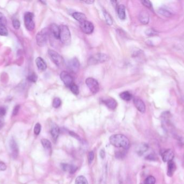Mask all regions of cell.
Instances as JSON below:
<instances>
[{
  "instance_id": "cell-1",
  "label": "cell",
  "mask_w": 184,
  "mask_h": 184,
  "mask_svg": "<svg viewBox=\"0 0 184 184\" xmlns=\"http://www.w3.org/2000/svg\"><path fill=\"white\" fill-rule=\"evenodd\" d=\"M109 142L114 147L128 150L130 147V141L127 137L122 134L112 135L109 138Z\"/></svg>"
},
{
  "instance_id": "cell-2",
  "label": "cell",
  "mask_w": 184,
  "mask_h": 184,
  "mask_svg": "<svg viewBox=\"0 0 184 184\" xmlns=\"http://www.w3.org/2000/svg\"><path fill=\"white\" fill-rule=\"evenodd\" d=\"M50 29L48 28L43 29L36 35V42L39 46L43 47L46 44L50 36Z\"/></svg>"
},
{
  "instance_id": "cell-3",
  "label": "cell",
  "mask_w": 184,
  "mask_h": 184,
  "mask_svg": "<svg viewBox=\"0 0 184 184\" xmlns=\"http://www.w3.org/2000/svg\"><path fill=\"white\" fill-rule=\"evenodd\" d=\"M60 28L59 40L65 45H69L71 41V33L68 27L65 25H61Z\"/></svg>"
},
{
  "instance_id": "cell-4",
  "label": "cell",
  "mask_w": 184,
  "mask_h": 184,
  "mask_svg": "<svg viewBox=\"0 0 184 184\" xmlns=\"http://www.w3.org/2000/svg\"><path fill=\"white\" fill-rule=\"evenodd\" d=\"M108 59L109 57L107 55L99 53L90 57L89 59H88V64L89 65L100 64L106 62Z\"/></svg>"
},
{
  "instance_id": "cell-5",
  "label": "cell",
  "mask_w": 184,
  "mask_h": 184,
  "mask_svg": "<svg viewBox=\"0 0 184 184\" xmlns=\"http://www.w3.org/2000/svg\"><path fill=\"white\" fill-rule=\"evenodd\" d=\"M48 54L52 61L59 68L63 67L64 65V59L60 55L53 50L50 49L48 51Z\"/></svg>"
},
{
  "instance_id": "cell-6",
  "label": "cell",
  "mask_w": 184,
  "mask_h": 184,
  "mask_svg": "<svg viewBox=\"0 0 184 184\" xmlns=\"http://www.w3.org/2000/svg\"><path fill=\"white\" fill-rule=\"evenodd\" d=\"M33 17L34 15L30 12H27L24 15V24L28 30H33L35 28V23L33 21Z\"/></svg>"
},
{
  "instance_id": "cell-7",
  "label": "cell",
  "mask_w": 184,
  "mask_h": 184,
  "mask_svg": "<svg viewBox=\"0 0 184 184\" xmlns=\"http://www.w3.org/2000/svg\"><path fill=\"white\" fill-rule=\"evenodd\" d=\"M86 84L92 94H95L99 91V84L94 78L89 77L86 80Z\"/></svg>"
},
{
  "instance_id": "cell-8",
  "label": "cell",
  "mask_w": 184,
  "mask_h": 184,
  "mask_svg": "<svg viewBox=\"0 0 184 184\" xmlns=\"http://www.w3.org/2000/svg\"><path fill=\"white\" fill-rule=\"evenodd\" d=\"M80 27L81 30L84 33L86 34H90L94 31V25L91 22L88 21L87 20L83 22L80 23Z\"/></svg>"
},
{
  "instance_id": "cell-9",
  "label": "cell",
  "mask_w": 184,
  "mask_h": 184,
  "mask_svg": "<svg viewBox=\"0 0 184 184\" xmlns=\"http://www.w3.org/2000/svg\"><path fill=\"white\" fill-rule=\"evenodd\" d=\"M60 78L64 84L67 87H70L74 83L73 77L67 71H63L61 72L60 73Z\"/></svg>"
},
{
  "instance_id": "cell-10",
  "label": "cell",
  "mask_w": 184,
  "mask_h": 184,
  "mask_svg": "<svg viewBox=\"0 0 184 184\" xmlns=\"http://www.w3.org/2000/svg\"><path fill=\"white\" fill-rule=\"evenodd\" d=\"M67 67L69 70L73 73H78L80 68V63L77 58H73L69 61L67 64Z\"/></svg>"
},
{
  "instance_id": "cell-11",
  "label": "cell",
  "mask_w": 184,
  "mask_h": 184,
  "mask_svg": "<svg viewBox=\"0 0 184 184\" xmlns=\"http://www.w3.org/2000/svg\"><path fill=\"white\" fill-rule=\"evenodd\" d=\"M175 157V153L172 149H168L163 151L162 154V157L163 161L165 163L172 161Z\"/></svg>"
},
{
  "instance_id": "cell-12",
  "label": "cell",
  "mask_w": 184,
  "mask_h": 184,
  "mask_svg": "<svg viewBox=\"0 0 184 184\" xmlns=\"http://www.w3.org/2000/svg\"><path fill=\"white\" fill-rule=\"evenodd\" d=\"M9 146L11 152H12V157H13V158L16 159L19 155V147H18L17 144L14 139H12V138L10 139L9 142Z\"/></svg>"
},
{
  "instance_id": "cell-13",
  "label": "cell",
  "mask_w": 184,
  "mask_h": 184,
  "mask_svg": "<svg viewBox=\"0 0 184 184\" xmlns=\"http://www.w3.org/2000/svg\"><path fill=\"white\" fill-rule=\"evenodd\" d=\"M134 103L135 106L138 111L142 113H144L146 110L145 105L144 101L138 97H135L134 99Z\"/></svg>"
},
{
  "instance_id": "cell-14",
  "label": "cell",
  "mask_w": 184,
  "mask_h": 184,
  "mask_svg": "<svg viewBox=\"0 0 184 184\" xmlns=\"http://www.w3.org/2000/svg\"><path fill=\"white\" fill-rule=\"evenodd\" d=\"M138 19L139 22L143 24H147L149 23L150 16L148 12L145 10H142L139 12Z\"/></svg>"
},
{
  "instance_id": "cell-15",
  "label": "cell",
  "mask_w": 184,
  "mask_h": 184,
  "mask_svg": "<svg viewBox=\"0 0 184 184\" xmlns=\"http://www.w3.org/2000/svg\"><path fill=\"white\" fill-rule=\"evenodd\" d=\"M102 102L104 103L109 109L114 110L118 106V103L115 99L111 98H107L102 101Z\"/></svg>"
},
{
  "instance_id": "cell-16",
  "label": "cell",
  "mask_w": 184,
  "mask_h": 184,
  "mask_svg": "<svg viewBox=\"0 0 184 184\" xmlns=\"http://www.w3.org/2000/svg\"><path fill=\"white\" fill-rule=\"evenodd\" d=\"M61 168L64 171L68 172L71 174L74 173L78 169V168L76 167V166L70 165L68 164H65V163L61 164Z\"/></svg>"
},
{
  "instance_id": "cell-17",
  "label": "cell",
  "mask_w": 184,
  "mask_h": 184,
  "mask_svg": "<svg viewBox=\"0 0 184 184\" xmlns=\"http://www.w3.org/2000/svg\"><path fill=\"white\" fill-rule=\"evenodd\" d=\"M50 31L53 35L54 38L59 40V34H60V28L56 24L53 23L51 24L50 28Z\"/></svg>"
},
{
  "instance_id": "cell-18",
  "label": "cell",
  "mask_w": 184,
  "mask_h": 184,
  "mask_svg": "<svg viewBox=\"0 0 184 184\" xmlns=\"http://www.w3.org/2000/svg\"><path fill=\"white\" fill-rule=\"evenodd\" d=\"M168 170H167V175L169 177H172L175 171H176V165L173 161H170L168 162Z\"/></svg>"
},
{
  "instance_id": "cell-19",
  "label": "cell",
  "mask_w": 184,
  "mask_h": 184,
  "mask_svg": "<svg viewBox=\"0 0 184 184\" xmlns=\"http://www.w3.org/2000/svg\"><path fill=\"white\" fill-rule=\"evenodd\" d=\"M36 63L37 68L40 71H45L46 69L47 68L46 63L44 61V59H43L42 58H41V57H37L36 58Z\"/></svg>"
},
{
  "instance_id": "cell-20",
  "label": "cell",
  "mask_w": 184,
  "mask_h": 184,
  "mask_svg": "<svg viewBox=\"0 0 184 184\" xmlns=\"http://www.w3.org/2000/svg\"><path fill=\"white\" fill-rule=\"evenodd\" d=\"M50 133L52 136V139H53L54 142H56L58 139L60 133V129L58 126V125L56 124H53L52 125V128L50 131Z\"/></svg>"
},
{
  "instance_id": "cell-21",
  "label": "cell",
  "mask_w": 184,
  "mask_h": 184,
  "mask_svg": "<svg viewBox=\"0 0 184 184\" xmlns=\"http://www.w3.org/2000/svg\"><path fill=\"white\" fill-rule=\"evenodd\" d=\"M72 16L77 21H78L80 23L87 20L86 16L84 14L80 12H74L72 14Z\"/></svg>"
},
{
  "instance_id": "cell-22",
  "label": "cell",
  "mask_w": 184,
  "mask_h": 184,
  "mask_svg": "<svg viewBox=\"0 0 184 184\" xmlns=\"http://www.w3.org/2000/svg\"><path fill=\"white\" fill-rule=\"evenodd\" d=\"M158 12L163 16L166 17H170L173 15V12L168 8L165 7H161L158 10Z\"/></svg>"
},
{
  "instance_id": "cell-23",
  "label": "cell",
  "mask_w": 184,
  "mask_h": 184,
  "mask_svg": "<svg viewBox=\"0 0 184 184\" xmlns=\"http://www.w3.org/2000/svg\"><path fill=\"white\" fill-rule=\"evenodd\" d=\"M149 149V146L145 143H142L139 144L136 149V152L139 156H142L148 151Z\"/></svg>"
},
{
  "instance_id": "cell-24",
  "label": "cell",
  "mask_w": 184,
  "mask_h": 184,
  "mask_svg": "<svg viewBox=\"0 0 184 184\" xmlns=\"http://www.w3.org/2000/svg\"><path fill=\"white\" fill-rule=\"evenodd\" d=\"M117 12L118 17L121 19H124L126 17L125 7L122 5H119L117 7Z\"/></svg>"
},
{
  "instance_id": "cell-25",
  "label": "cell",
  "mask_w": 184,
  "mask_h": 184,
  "mask_svg": "<svg viewBox=\"0 0 184 184\" xmlns=\"http://www.w3.org/2000/svg\"><path fill=\"white\" fill-rule=\"evenodd\" d=\"M121 98L125 101H130L132 98V94L129 91H124L120 94Z\"/></svg>"
},
{
  "instance_id": "cell-26",
  "label": "cell",
  "mask_w": 184,
  "mask_h": 184,
  "mask_svg": "<svg viewBox=\"0 0 184 184\" xmlns=\"http://www.w3.org/2000/svg\"><path fill=\"white\" fill-rule=\"evenodd\" d=\"M103 12H104V19L106 21L107 23V24H108L109 26H111L113 24V19L111 16V15L109 14L106 10H104Z\"/></svg>"
},
{
  "instance_id": "cell-27",
  "label": "cell",
  "mask_w": 184,
  "mask_h": 184,
  "mask_svg": "<svg viewBox=\"0 0 184 184\" xmlns=\"http://www.w3.org/2000/svg\"><path fill=\"white\" fill-rule=\"evenodd\" d=\"M41 143L43 147L46 150H50L52 148V145L51 142L47 139H42L41 140Z\"/></svg>"
},
{
  "instance_id": "cell-28",
  "label": "cell",
  "mask_w": 184,
  "mask_h": 184,
  "mask_svg": "<svg viewBox=\"0 0 184 184\" xmlns=\"http://www.w3.org/2000/svg\"><path fill=\"white\" fill-rule=\"evenodd\" d=\"M75 184H88L87 179L83 175L78 176L76 178Z\"/></svg>"
},
{
  "instance_id": "cell-29",
  "label": "cell",
  "mask_w": 184,
  "mask_h": 184,
  "mask_svg": "<svg viewBox=\"0 0 184 184\" xmlns=\"http://www.w3.org/2000/svg\"><path fill=\"white\" fill-rule=\"evenodd\" d=\"M156 182V179L155 178L152 176V175H150L149 177H147L145 182L144 184H155Z\"/></svg>"
},
{
  "instance_id": "cell-30",
  "label": "cell",
  "mask_w": 184,
  "mask_h": 184,
  "mask_svg": "<svg viewBox=\"0 0 184 184\" xmlns=\"http://www.w3.org/2000/svg\"><path fill=\"white\" fill-rule=\"evenodd\" d=\"M8 32L7 28L3 24H0V35L6 36L8 35Z\"/></svg>"
},
{
  "instance_id": "cell-31",
  "label": "cell",
  "mask_w": 184,
  "mask_h": 184,
  "mask_svg": "<svg viewBox=\"0 0 184 184\" xmlns=\"http://www.w3.org/2000/svg\"><path fill=\"white\" fill-rule=\"evenodd\" d=\"M69 87L70 88L71 91L72 92L73 94H76V95H78L79 94V89L78 85H76V84L73 83V84H72Z\"/></svg>"
},
{
  "instance_id": "cell-32",
  "label": "cell",
  "mask_w": 184,
  "mask_h": 184,
  "mask_svg": "<svg viewBox=\"0 0 184 184\" xmlns=\"http://www.w3.org/2000/svg\"><path fill=\"white\" fill-rule=\"evenodd\" d=\"M61 104V99H60L59 98H55L53 99V103H52V105L53 107L57 109L59 108Z\"/></svg>"
},
{
  "instance_id": "cell-33",
  "label": "cell",
  "mask_w": 184,
  "mask_h": 184,
  "mask_svg": "<svg viewBox=\"0 0 184 184\" xmlns=\"http://www.w3.org/2000/svg\"><path fill=\"white\" fill-rule=\"evenodd\" d=\"M145 34L147 36H153L157 35L158 34V32L153 29L150 28L146 30Z\"/></svg>"
},
{
  "instance_id": "cell-34",
  "label": "cell",
  "mask_w": 184,
  "mask_h": 184,
  "mask_svg": "<svg viewBox=\"0 0 184 184\" xmlns=\"http://www.w3.org/2000/svg\"><path fill=\"white\" fill-rule=\"evenodd\" d=\"M33 131L36 135L37 136V135H39L40 131H41V125L39 123H37L36 124Z\"/></svg>"
},
{
  "instance_id": "cell-35",
  "label": "cell",
  "mask_w": 184,
  "mask_h": 184,
  "mask_svg": "<svg viewBox=\"0 0 184 184\" xmlns=\"http://www.w3.org/2000/svg\"><path fill=\"white\" fill-rule=\"evenodd\" d=\"M94 159V154L93 151H90L88 154V163L90 164H92L93 161Z\"/></svg>"
},
{
  "instance_id": "cell-36",
  "label": "cell",
  "mask_w": 184,
  "mask_h": 184,
  "mask_svg": "<svg viewBox=\"0 0 184 184\" xmlns=\"http://www.w3.org/2000/svg\"><path fill=\"white\" fill-rule=\"evenodd\" d=\"M28 79L31 82L35 83L37 80V76L36 75L35 73H32V74H31L29 76Z\"/></svg>"
},
{
  "instance_id": "cell-37",
  "label": "cell",
  "mask_w": 184,
  "mask_h": 184,
  "mask_svg": "<svg viewBox=\"0 0 184 184\" xmlns=\"http://www.w3.org/2000/svg\"><path fill=\"white\" fill-rule=\"evenodd\" d=\"M141 2L145 7L148 8L150 9H152V5L150 1H141Z\"/></svg>"
},
{
  "instance_id": "cell-38",
  "label": "cell",
  "mask_w": 184,
  "mask_h": 184,
  "mask_svg": "<svg viewBox=\"0 0 184 184\" xmlns=\"http://www.w3.org/2000/svg\"><path fill=\"white\" fill-rule=\"evenodd\" d=\"M12 25L15 29H19L20 27V22L17 19H15L12 21Z\"/></svg>"
},
{
  "instance_id": "cell-39",
  "label": "cell",
  "mask_w": 184,
  "mask_h": 184,
  "mask_svg": "<svg viewBox=\"0 0 184 184\" xmlns=\"http://www.w3.org/2000/svg\"><path fill=\"white\" fill-rule=\"evenodd\" d=\"M6 23V19L4 15L1 12H0V24L5 25Z\"/></svg>"
},
{
  "instance_id": "cell-40",
  "label": "cell",
  "mask_w": 184,
  "mask_h": 184,
  "mask_svg": "<svg viewBox=\"0 0 184 184\" xmlns=\"http://www.w3.org/2000/svg\"><path fill=\"white\" fill-rule=\"evenodd\" d=\"M125 152L124 151H118V152H116V157L118 158H122L124 156Z\"/></svg>"
},
{
  "instance_id": "cell-41",
  "label": "cell",
  "mask_w": 184,
  "mask_h": 184,
  "mask_svg": "<svg viewBox=\"0 0 184 184\" xmlns=\"http://www.w3.org/2000/svg\"><path fill=\"white\" fill-rule=\"evenodd\" d=\"M156 158L157 157L153 154H150L146 157V159L149 161H156Z\"/></svg>"
},
{
  "instance_id": "cell-42",
  "label": "cell",
  "mask_w": 184,
  "mask_h": 184,
  "mask_svg": "<svg viewBox=\"0 0 184 184\" xmlns=\"http://www.w3.org/2000/svg\"><path fill=\"white\" fill-rule=\"evenodd\" d=\"M19 108H20L19 105H16V106L15 107L13 111H12V115L13 116H16V115H17V113H18L19 111Z\"/></svg>"
},
{
  "instance_id": "cell-43",
  "label": "cell",
  "mask_w": 184,
  "mask_h": 184,
  "mask_svg": "<svg viewBox=\"0 0 184 184\" xmlns=\"http://www.w3.org/2000/svg\"><path fill=\"white\" fill-rule=\"evenodd\" d=\"M6 113V110L3 107H0V117H3Z\"/></svg>"
},
{
  "instance_id": "cell-44",
  "label": "cell",
  "mask_w": 184,
  "mask_h": 184,
  "mask_svg": "<svg viewBox=\"0 0 184 184\" xmlns=\"http://www.w3.org/2000/svg\"><path fill=\"white\" fill-rule=\"evenodd\" d=\"M6 168H7V166L5 163H3L2 161H0V171H3L6 170Z\"/></svg>"
},
{
  "instance_id": "cell-45",
  "label": "cell",
  "mask_w": 184,
  "mask_h": 184,
  "mask_svg": "<svg viewBox=\"0 0 184 184\" xmlns=\"http://www.w3.org/2000/svg\"><path fill=\"white\" fill-rule=\"evenodd\" d=\"M3 125H4L3 119L2 117H0V130L3 128Z\"/></svg>"
},
{
  "instance_id": "cell-46",
  "label": "cell",
  "mask_w": 184,
  "mask_h": 184,
  "mask_svg": "<svg viewBox=\"0 0 184 184\" xmlns=\"http://www.w3.org/2000/svg\"><path fill=\"white\" fill-rule=\"evenodd\" d=\"M100 157H101L102 159H104V157H105V151L104 150H102L100 151Z\"/></svg>"
},
{
  "instance_id": "cell-47",
  "label": "cell",
  "mask_w": 184,
  "mask_h": 184,
  "mask_svg": "<svg viewBox=\"0 0 184 184\" xmlns=\"http://www.w3.org/2000/svg\"><path fill=\"white\" fill-rule=\"evenodd\" d=\"M83 2L86 3L88 5H91V4H92L94 1H83Z\"/></svg>"
}]
</instances>
